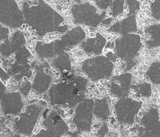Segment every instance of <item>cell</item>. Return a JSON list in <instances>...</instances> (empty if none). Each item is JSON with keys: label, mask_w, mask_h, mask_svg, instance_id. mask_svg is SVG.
Wrapping results in <instances>:
<instances>
[{"label": "cell", "mask_w": 160, "mask_h": 137, "mask_svg": "<svg viewBox=\"0 0 160 137\" xmlns=\"http://www.w3.org/2000/svg\"><path fill=\"white\" fill-rule=\"evenodd\" d=\"M45 129L40 130L34 137H62L68 128L61 116L52 111L43 122Z\"/></svg>", "instance_id": "6da1fadb"}, {"label": "cell", "mask_w": 160, "mask_h": 137, "mask_svg": "<svg viewBox=\"0 0 160 137\" xmlns=\"http://www.w3.org/2000/svg\"><path fill=\"white\" fill-rule=\"evenodd\" d=\"M41 110V107L35 105L27 107L26 112L20 114L19 119L17 121L18 130L25 135H31Z\"/></svg>", "instance_id": "7a4b0ae2"}, {"label": "cell", "mask_w": 160, "mask_h": 137, "mask_svg": "<svg viewBox=\"0 0 160 137\" xmlns=\"http://www.w3.org/2000/svg\"><path fill=\"white\" fill-rule=\"evenodd\" d=\"M92 112L91 109L78 107L73 119V122L80 130H87L90 128L92 120Z\"/></svg>", "instance_id": "3957f363"}, {"label": "cell", "mask_w": 160, "mask_h": 137, "mask_svg": "<svg viewBox=\"0 0 160 137\" xmlns=\"http://www.w3.org/2000/svg\"><path fill=\"white\" fill-rule=\"evenodd\" d=\"M102 131L100 130H99L98 131V135L100 137H103L104 136L105 134H106L108 130L107 129V125H106V124H105L104 127H102Z\"/></svg>", "instance_id": "277c9868"}]
</instances>
